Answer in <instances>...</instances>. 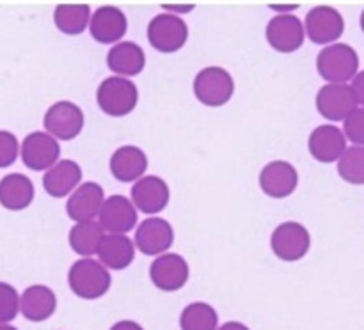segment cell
Returning <instances> with one entry per match:
<instances>
[{
    "instance_id": "18",
    "label": "cell",
    "mask_w": 364,
    "mask_h": 330,
    "mask_svg": "<svg viewBox=\"0 0 364 330\" xmlns=\"http://www.w3.org/2000/svg\"><path fill=\"white\" fill-rule=\"evenodd\" d=\"M103 201H105V192L102 185L95 181H85L70 194L66 201V213L75 222L95 220L98 219Z\"/></svg>"
},
{
    "instance_id": "9",
    "label": "cell",
    "mask_w": 364,
    "mask_h": 330,
    "mask_svg": "<svg viewBox=\"0 0 364 330\" xmlns=\"http://www.w3.org/2000/svg\"><path fill=\"white\" fill-rule=\"evenodd\" d=\"M267 41L276 52L294 53L304 45L306 34L301 18L295 14H276L267 25Z\"/></svg>"
},
{
    "instance_id": "20",
    "label": "cell",
    "mask_w": 364,
    "mask_h": 330,
    "mask_svg": "<svg viewBox=\"0 0 364 330\" xmlns=\"http://www.w3.org/2000/svg\"><path fill=\"white\" fill-rule=\"evenodd\" d=\"M110 172L121 183H134L148 170V155L137 145H121L110 156Z\"/></svg>"
},
{
    "instance_id": "27",
    "label": "cell",
    "mask_w": 364,
    "mask_h": 330,
    "mask_svg": "<svg viewBox=\"0 0 364 330\" xmlns=\"http://www.w3.org/2000/svg\"><path fill=\"white\" fill-rule=\"evenodd\" d=\"M103 236H105V231L102 229V226L96 220L75 222V226L70 229V245L78 255L91 258L98 251L100 241H102Z\"/></svg>"
},
{
    "instance_id": "17",
    "label": "cell",
    "mask_w": 364,
    "mask_h": 330,
    "mask_svg": "<svg viewBox=\"0 0 364 330\" xmlns=\"http://www.w3.org/2000/svg\"><path fill=\"white\" fill-rule=\"evenodd\" d=\"M299 172L287 160H274L259 170V188L272 199H284L297 190Z\"/></svg>"
},
{
    "instance_id": "21",
    "label": "cell",
    "mask_w": 364,
    "mask_h": 330,
    "mask_svg": "<svg viewBox=\"0 0 364 330\" xmlns=\"http://www.w3.org/2000/svg\"><path fill=\"white\" fill-rule=\"evenodd\" d=\"M146 66V53L137 43L119 41L107 53V67L114 77H137Z\"/></svg>"
},
{
    "instance_id": "10",
    "label": "cell",
    "mask_w": 364,
    "mask_h": 330,
    "mask_svg": "<svg viewBox=\"0 0 364 330\" xmlns=\"http://www.w3.org/2000/svg\"><path fill=\"white\" fill-rule=\"evenodd\" d=\"M20 156L31 170H48L60 158L59 141L46 131H32L20 144Z\"/></svg>"
},
{
    "instance_id": "3",
    "label": "cell",
    "mask_w": 364,
    "mask_h": 330,
    "mask_svg": "<svg viewBox=\"0 0 364 330\" xmlns=\"http://www.w3.org/2000/svg\"><path fill=\"white\" fill-rule=\"evenodd\" d=\"M96 101L103 114L110 117L128 116L139 101V89L134 80L123 77H109L98 85Z\"/></svg>"
},
{
    "instance_id": "25",
    "label": "cell",
    "mask_w": 364,
    "mask_h": 330,
    "mask_svg": "<svg viewBox=\"0 0 364 330\" xmlns=\"http://www.w3.org/2000/svg\"><path fill=\"white\" fill-rule=\"evenodd\" d=\"M34 183L28 176L11 172L0 180V204L11 211H21L34 201Z\"/></svg>"
},
{
    "instance_id": "28",
    "label": "cell",
    "mask_w": 364,
    "mask_h": 330,
    "mask_svg": "<svg viewBox=\"0 0 364 330\" xmlns=\"http://www.w3.org/2000/svg\"><path fill=\"white\" fill-rule=\"evenodd\" d=\"M217 326L219 314L206 302H192L180 314L181 330H217Z\"/></svg>"
},
{
    "instance_id": "7",
    "label": "cell",
    "mask_w": 364,
    "mask_h": 330,
    "mask_svg": "<svg viewBox=\"0 0 364 330\" xmlns=\"http://www.w3.org/2000/svg\"><path fill=\"white\" fill-rule=\"evenodd\" d=\"M270 247H272L276 258H279L281 261H299V259H302L309 252L311 234H309L308 227L304 224L288 220V222L279 224L272 231Z\"/></svg>"
},
{
    "instance_id": "8",
    "label": "cell",
    "mask_w": 364,
    "mask_h": 330,
    "mask_svg": "<svg viewBox=\"0 0 364 330\" xmlns=\"http://www.w3.org/2000/svg\"><path fill=\"white\" fill-rule=\"evenodd\" d=\"M84 112L80 106L68 99H60L48 106L43 117L46 133L55 141H73L84 130Z\"/></svg>"
},
{
    "instance_id": "15",
    "label": "cell",
    "mask_w": 364,
    "mask_h": 330,
    "mask_svg": "<svg viewBox=\"0 0 364 330\" xmlns=\"http://www.w3.org/2000/svg\"><path fill=\"white\" fill-rule=\"evenodd\" d=\"M98 224L105 233L127 234L137 226V209L124 195H110L103 201L98 213Z\"/></svg>"
},
{
    "instance_id": "36",
    "label": "cell",
    "mask_w": 364,
    "mask_h": 330,
    "mask_svg": "<svg viewBox=\"0 0 364 330\" xmlns=\"http://www.w3.org/2000/svg\"><path fill=\"white\" fill-rule=\"evenodd\" d=\"M217 330H251L247 325L240 321H228L223 326H217Z\"/></svg>"
},
{
    "instance_id": "6",
    "label": "cell",
    "mask_w": 364,
    "mask_h": 330,
    "mask_svg": "<svg viewBox=\"0 0 364 330\" xmlns=\"http://www.w3.org/2000/svg\"><path fill=\"white\" fill-rule=\"evenodd\" d=\"M304 25L306 38L320 46L338 43L345 31V20L340 11L333 6H315L308 11Z\"/></svg>"
},
{
    "instance_id": "5",
    "label": "cell",
    "mask_w": 364,
    "mask_h": 330,
    "mask_svg": "<svg viewBox=\"0 0 364 330\" xmlns=\"http://www.w3.org/2000/svg\"><path fill=\"white\" fill-rule=\"evenodd\" d=\"M188 27L180 14L160 13L148 23V41L151 48L162 53H174L185 46Z\"/></svg>"
},
{
    "instance_id": "13",
    "label": "cell",
    "mask_w": 364,
    "mask_h": 330,
    "mask_svg": "<svg viewBox=\"0 0 364 330\" xmlns=\"http://www.w3.org/2000/svg\"><path fill=\"white\" fill-rule=\"evenodd\" d=\"M188 275H191V266L187 259L174 252L156 255L149 266V279L162 291L181 290L187 284Z\"/></svg>"
},
{
    "instance_id": "31",
    "label": "cell",
    "mask_w": 364,
    "mask_h": 330,
    "mask_svg": "<svg viewBox=\"0 0 364 330\" xmlns=\"http://www.w3.org/2000/svg\"><path fill=\"white\" fill-rule=\"evenodd\" d=\"M343 135L347 142L350 141L352 145H363L364 144V109L358 106L352 110L347 117L343 119Z\"/></svg>"
},
{
    "instance_id": "24",
    "label": "cell",
    "mask_w": 364,
    "mask_h": 330,
    "mask_svg": "<svg viewBox=\"0 0 364 330\" xmlns=\"http://www.w3.org/2000/svg\"><path fill=\"white\" fill-rule=\"evenodd\" d=\"M55 293L45 284H32L20 297V312L28 321H45L55 312Z\"/></svg>"
},
{
    "instance_id": "30",
    "label": "cell",
    "mask_w": 364,
    "mask_h": 330,
    "mask_svg": "<svg viewBox=\"0 0 364 330\" xmlns=\"http://www.w3.org/2000/svg\"><path fill=\"white\" fill-rule=\"evenodd\" d=\"M20 312V295L11 284L0 280V325L11 323Z\"/></svg>"
},
{
    "instance_id": "22",
    "label": "cell",
    "mask_w": 364,
    "mask_h": 330,
    "mask_svg": "<svg viewBox=\"0 0 364 330\" xmlns=\"http://www.w3.org/2000/svg\"><path fill=\"white\" fill-rule=\"evenodd\" d=\"M82 181V167L75 160H59L43 176V188L55 199L70 195Z\"/></svg>"
},
{
    "instance_id": "12",
    "label": "cell",
    "mask_w": 364,
    "mask_h": 330,
    "mask_svg": "<svg viewBox=\"0 0 364 330\" xmlns=\"http://www.w3.org/2000/svg\"><path fill=\"white\" fill-rule=\"evenodd\" d=\"M359 105L348 84H326L316 92V110L323 119L343 121Z\"/></svg>"
},
{
    "instance_id": "16",
    "label": "cell",
    "mask_w": 364,
    "mask_h": 330,
    "mask_svg": "<svg viewBox=\"0 0 364 330\" xmlns=\"http://www.w3.org/2000/svg\"><path fill=\"white\" fill-rule=\"evenodd\" d=\"M87 27L91 38L100 45H116L127 34L128 20L119 7L100 6L95 13H91Z\"/></svg>"
},
{
    "instance_id": "1",
    "label": "cell",
    "mask_w": 364,
    "mask_h": 330,
    "mask_svg": "<svg viewBox=\"0 0 364 330\" xmlns=\"http://www.w3.org/2000/svg\"><path fill=\"white\" fill-rule=\"evenodd\" d=\"M68 284L82 300H96L110 290L112 277L98 259L82 258L71 265L68 272Z\"/></svg>"
},
{
    "instance_id": "2",
    "label": "cell",
    "mask_w": 364,
    "mask_h": 330,
    "mask_svg": "<svg viewBox=\"0 0 364 330\" xmlns=\"http://www.w3.org/2000/svg\"><path fill=\"white\" fill-rule=\"evenodd\" d=\"M316 71L327 84H347L359 73V55L347 43L323 46L316 55Z\"/></svg>"
},
{
    "instance_id": "4",
    "label": "cell",
    "mask_w": 364,
    "mask_h": 330,
    "mask_svg": "<svg viewBox=\"0 0 364 330\" xmlns=\"http://www.w3.org/2000/svg\"><path fill=\"white\" fill-rule=\"evenodd\" d=\"M235 80L220 66L203 67L194 78V96L206 106H223L233 98Z\"/></svg>"
},
{
    "instance_id": "34",
    "label": "cell",
    "mask_w": 364,
    "mask_h": 330,
    "mask_svg": "<svg viewBox=\"0 0 364 330\" xmlns=\"http://www.w3.org/2000/svg\"><path fill=\"white\" fill-rule=\"evenodd\" d=\"M110 330H144V329H142L137 321H134V319H121V321L114 323V325L110 326Z\"/></svg>"
},
{
    "instance_id": "14",
    "label": "cell",
    "mask_w": 364,
    "mask_h": 330,
    "mask_svg": "<svg viewBox=\"0 0 364 330\" xmlns=\"http://www.w3.org/2000/svg\"><path fill=\"white\" fill-rule=\"evenodd\" d=\"M171 199L169 185L160 176L149 174V176L139 177L132 187V204L135 209L146 213V215H156L167 208Z\"/></svg>"
},
{
    "instance_id": "23",
    "label": "cell",
    "mask_w": 364,
    "mask_h": 330,
    "mask_svg": "<svg viewBox=\"0 0 364 330\" xmlns=\"http://www.w3.org/2000/svg\"><path fill=\"white\" fill-rule=\"evenodd\" d=\"M96 254H98V261L107 270H124L132 265L135 258L134 240H130L127 234L105 233Z\"/></svg>"
},
{
    "instance_id": "37",
    "label": "cell",
    "mask_w": 364,
    "mask_h": 330,
    "mask_svg": "<svg viewBox=\"0 0 364 330\" xmlns=\"http://www.w3.org/2000/svg\"><path fill=\"white\" fill-rule=\"evenodd\" d=\"M270 7H272L274 11H279L277 14H287L290 13V11H295L297 9V4H283V6H277V4H270Z\"/></svg>"
},
{
    "instance_id": "26",
    "label": "cell",
    "mask_w": 364,
    "mask_h": 330,
    "mask_svg": "<svg viewBox=\"0 0 364 330\" xmlns=\"http://www.w3.org/2000/svg\"><path fill=\"white\" fill-rule=\"evenodd\" d=\"M91 13L87 4H59L53 11V23L63 34L78 35L87 28Z\"/></svg>"
},
{
    "instance_id": "35",
    "label": "cell",
    "mask_w": 364,
    "mask_h": 330,
    "mask_svg": "<svg viewBox=\"0 0 364 330\" xmlns=\"http://www.w3.org/2000/svg\"><path fill=\"white\" fill-rule=\"evenodd\" d=\"M164 11L166 13H173V14H178V13H188V11L194 9V6L192 4H185V7L181 6H174V4H164Z\"/></svg>"
},
{
    "instance_id": "11",
    "label": "cell",
    "mask_w": 364,
    "mask_h": 330,
    "mask_svg": "<svg viewBox=\"0 0 364 330\" xmlns=\"http://www.w3.org/2000/svg\"><path fill=\"white\" fill-rule=\"evenodd\" d=\"M174 243V229L162 216H149L137 226L134 245L146 255L166 254Z\"/></svg>"
},
{
    "instance_id": "29",
    "label": "cell",
    "mask_w": 364,
    "mask_h": 330,
    "mask_svg": "<svg viewBox=\"0 0 364 330\" xmlns=\"http://www.w3.org/2000/svg\"><path fill=\"white\" fill-rule=\"evenodd\" d=\"M338 172L347 183H364V148L363 145H350L338 158Z\"/></svg>"
},
{
    "instance_id": "33",
    "label": "cell",
    "mask_w": 364,
    "mask_h": 330,
    "mask_svg": "<svg viewBox=\"0 0 364 330\" xmlns=\"http://www.w3.org/2000/svg\"><path fill=\"white\" fill-rule=\"evenodd\" d=\"M363 80H364V73L363 71H359L358 75H355L354 78H352L350 80V89H352V92H354V96L355 98H358V101H359V105H363L364 103V85H363Z\"/></svg>"
},
{
    "instance_id": "38",
    "label": "cell",
    "mask_w": 364,
    "mask_h": 330,
    "mask_svg": "<svg viewBox=\"0 0 364 330\" xmlns=\"http://www.w3.org/2000/svg\"><path fill=\"white\" fill-rule=\"evenodd\" d=\"M0 330H18V329L16 326L9 325V323H2V325H0Z\"/></svg>"
},
{
    "instance_id": "32",
    "label": "cell",
    "mask_w": 364,
    "mask_h": 330,
    "mask_svg": "<svg viewBox=\"0 0 364 330\" xmlns=\"http://www.w3.org/2000/svg\"><path fill=\"white\" fill-rule=\"evenodd\" d=\"M20 155V142L16 135L7 130H0V169L13 165Z\"/></svg>"
},
{
    "instance_id": "19",
    "label": "cell",
    "mask_w": 364,
    "mask_h": 330,
    "mask_svg": "<svg viewBox=\"0 0 364 330\" xmlns=\"http://www.w3.org/2000/svg\"><path fill=\"white\" fill-rule=\"evenodd\" d=\"M341 128L336 124H320L311 131L308 141V149L313 158L320 163L338 162L345 149L348 148Z\"/></svg>"
}]
</instances>
